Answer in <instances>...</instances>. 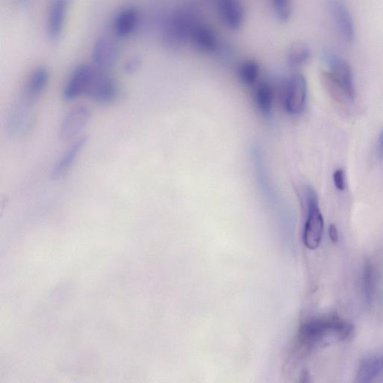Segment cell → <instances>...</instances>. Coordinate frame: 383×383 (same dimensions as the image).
<instances>
[{
  "instance_id": "obj_21",
  "label": "cell",
  "mask_w": 383,
  "mask_h": 383,
  "mask_svg": "<svg viewBox=\"0 0 383 383\" xmlns=\"http://www.w3.org/2000/svg\"><path fill=\"white\" fill-rule=\"evenodd\" d=\"M311 55L309 46L306 43L297 42L288 51V64L292 67L303 66L310 60Z\"/></svg>"
},
{
  "instance_id": "obj_15",
  "label": "cell",
  "mask_w": 383,
  "mask_h": 383,
  "mask_svg": "<svg viewBox=\"0 0 383 383\" xmlns=\"http://www.w3.org/2000/svg\"><path fill=\"white\" fill-rule=\"evenodd\" d=\"M252 100L255 108L264 116L271 113L275 99L273 86L265 81L253 86Z\"/></svg>"
},
{
  "instance_id": "obj_3",
  "label": "cell",
  "mask_w": 383,
  "mask_h": 383,
  "mask_svg": "<svg viewBox=\"0 0 383 383\" xmlns=\"http://www.w3.org/2000/svg\"><path fill=\"white\" fill-rule=\"evenodd\" d=\"M200 20L188 8L174 11L166 19L162 37L171 46H178L189 40L191 30Z\"/></svg>"
},
{
  "instance_id": "obj_12",
  "label": "cell",
  "mask_w": 383,
  "mask_h": 383,
  "mask_svg": "<svg viewBox=\"0 0 383 383\" xmlns=\"http://www.w3.org/2000/svg\"><path fill=\"white\" fill-rule=\"evenodd\" d=\"M69 0H51L46 31L49 38L56 41L61 37L65 27Z\"/></svg>"
},
{
  "instance_id": "obj_20",
  "label": "cell",
  "mask_w": 383,
  "mask_h": 383,
  "mask_svg": "<svg viewBox=\"0 0 383 383\" xmlns=\"http://www.w3.org/2000/svg\"><path fill=\"white\" fill-rule=\"evenodd\" d=\"M260 72V65L257 61L247 60L239 65L237 75L241 84L253 86L258 83Z\"/></svg>"
},
{
  "instance_id": "obj_9",
  "label": "cell",
  "mask_w": 383,
  "mask_h": 383,
  "mask_svg": "<svg viewBox=\"0 0 383 383\" xmlns=\"http://www.w3.org/2000/svg\"><path fill=\"white\" fill-rule=\"evenodd\" d=\"M218 16L228 28L239 30L245 20V9L241 0H215Z\"/></svg>"
},
{
  "instance_id": "obj_5",
  "label": "cell",
  "mask_w": 383,
  "mask_h": 383,
  "mask_svg": "<svg viewBox=\"0 0 383 383\" xmlns=\"http://www.w3.org/2000/svg\"><path fill=\"white\" fill-rule=\"evenodd\" d=\"M85 95L98 103L109 104L119 98V89L109 74L96 67Z\"/></svg>"
},
{
  "instance_id": "obj_18",
  "label": "cell",
  "mask_w": 383,
  "mask_h": 383,
  "mask_svg": "<svg viewBox=\"0 0 383 383\" xmlns=\"http://www.w3.org/2000/svg\"><path fill=\"white\" fill-rule=\"evenodd\" d=\"M49 72L44 67L34 70L30 75L23 92L34 100H37L48 85Z\"/></svg>"
},
{
  "instance_id": "obj_2",
  "label": "cell",
  "mask_w": 383,
  "mask_h": 383,
  "mask_svg": "<svg viewBox=\"0 0 383 383\" xmlns=\"http://www.w3.org/2000/svg\"><path fill=\"white\" fill-rule=\"evenodd\" d=\"M299 195L307 209V219L304 233L305 246L309 249L314 250L320 245L324 227L318 195L310 187L304 188Z\"/></svg>"
},
{
  "instance_id": "obj_6",
  "label": "cell",
  "mask_w": 383,
  "mask_h": 383,
  "mask_svg": "<svg viewBox=\"0 0 383 383\" xmlns=\"http://www.w3.org/2000/svg\"><path fill=\"white\" fill-rule=\"evenodd\" d=\"M96 67L88 65H81L76 67L69 77L63 91V98L66 101L75 100L80 96L85 95L93 74Z\"/></svg>"
},
{
  "instance_id": "obj_14",
  "label": "cell",
  "mask_w": 383,
  "mask_h": 383,
  "mask_svg": "<svg viewBox=\"0 0 383 383\" xmlns=\"http://www.w3.org/2000/svg\"><path fill=\"white\" fill-rule=\"evenodd\" d=\"M88 142V137L83 136L77 139V141L68 148L65 154L61 160L57 162L51 172V178L53 180H60L63 178L70 169L74 165L77 158L82 152Z\"/></svg>"
},
{
  "instance_id": "obj_16",
  "label": "cell",
  "mask_w": 383,
  "mask_h": 383,
  "mask_svg": "<svg viewBox=\"0 0 383 383\" xmlns=\"http://www.w3.org/2000/svg\"><path fill=\"white\" fill-rule=\"evenodd\" d=\"M138 13L134 8H126L116 15L113 30L116 36L125 38L136 30L138 23Z\"/></svg>"
},
{
  "instance_id": "obj_22",
  "label": "cell",
  "mask_w": 383,
  "mask_h": 383,
  "mask_svg": "<svg viewBox=\"0 0 383 383\" xmlns=\"http://www.w3.org/2000/svg\"><path fill=\"white\" fill-rule=\"evenodd\" d=\"M274 14L281 22H287L292 17V0H271Z\"/></svg>"
},
{
  "instance_id": "obj_11",
  "label": "cell",
  "mask_w": 383,
  "mask_h": 383,
  "mask_svg": "<svg viewBox=\"0 0 383 383\" xmlns=\"http://www.w3.org/2000/svg\"><path fill=\"white\" fill-rule=\"evenodd\" d=\"M189 41L196 50L204 53H213L218 48V39L214 30L200 21L191 30Z\"/></svg>"
},
{
  "instance_id": "obj_23",
  "label": "cell",
  "mask_w": 383,
  "mask_h": 383,
  "mask_svg": "<svg viewBox=\"0 0 383 383\" xmlns=\"http://www.w3.org/2000/svg\"><path fill=\"white\" fill-rule=\"evenodd\" d=\"M373 285V270L372 266L369 262L366 263L364 271V287L365 292L368 299L370 298L372 293Z\"/></svg>"
},
{
  "instance_id": "obj_26",
  "label": "cell",
  "mask_w": 383,
  "mask_h": 383,
  "mask_svg": "<svg viewBox=\"0 0 383 383\" xmlns=\"http://www.w3.org/2000/svg\"><path fill=\"white\" fill-rule=\"evenodd\" d=\"M330 237L333 242H337L339 239V231L337 227L332 224L330 227Z\"/></svg>"
},
{
  "instance_id": "obj_24",
  "label": "cell",
  "mask_w": 383,
  "mask_h": 383,
  "mask_svg": "<svg viewBox=\"0 0 383 383\" xmlns=\"http://www.w3.org/2000/svg\"><path fill=\"white\" fill-rule=\"evenodd\" d=\"M333 180L335 187L338 190L343 191L345 189L344 172L342 169L335 171L333 175Z\"/></svg>"
},
{
  "instance_id": "obj_27",
  "label": "cell",
  "mask_w": 383,
  "mask_h": 383,
  "mask_svg": "<svg viewBox=\"0 0 383 383\" xmlns=\"http://www.w3.org/2000/svg\"><path fill=\"white\" fill-rule=\"evenodd\" d=\"M380 147H381V149H382V152H383V132H382V137H381Z\"/></svg>"
},
{
  "instance_id": "obj_10",
  "label": "cell",
  "mask_w": 383,
  "mask_h": 383,
  "mask_svg": "<svg viewBox=\"0 0 383 383\" xmlns=\"http://www.w3.org/2000/svg\"><path fill=\"white\" fill-rule=\"evenodd\" d=\"M90 118L89 110L79 106L70 111L60 126V136L63 141H69L83 131Z\"/></svg>"
},
{
  "instance_id": "obj_25",
  "label": "cell",
  "mask_w": 383,
  "mask_h": 383,
  "mask_svg": "<svg viewBox=\"0 0 383 383\" xmlns=\"http://www.w3.org/2000/svg\"><path fill=\"white\" fill-rule=\"evenodd\" d=\"M141 65V60L138 59V58H133V59L126 63L124 67L125 72L129 74H134L137 71Z\"/></svg>"
},
{
  "instance_id": "obj_8",
  "label": "cell",
  "mask_w": 383,
  "mask_h": 383,
  "mask_svg": "<svg viewBox=\"0 0 383 383\" xmlns=\"http://www.w3.org/2000/svg\"><path fill=\"white\" fill-rule=\"evenodd\" d=\"M325 60L330 65V74L345 90L348 96L353 100L355 89L351 66L341 57L330 52L325 53Z\"/></svg>"
},
{
  "instance_id": "obj_17",
  "label": "cell",
  "mask_w": 383,
  "mask_h": 383,
  "mask_svg": "<svg viewBox=\"0 0 383 383\" xmlns=\"http://www.w3.org/2000/svg\"><path fill=\"white\" fill-rule=\"evenodd\" d=\"M383 373V355L365 359L357 371V382L367 383L372 382Z\"/></svg>"
},
{
  "instance_id": "obj_19",
  "label": "cell",
  "mask_w": 383,
  "mask_h": 383,
  "mask_svg": "<svg viewBox=\"0 0 383 383\" xmlns=\"http://www.w3.org/2000/svg\"><path fill=\"white\" fill-rule=\"evenodd\" d=\"M320 80L324 89L335 100L341 104H346L353 101L330 72H322Z\"/></svg>"
},
{
  "instance_id": "obj_1",
  "label": "cell",
  "mask_w": 383,
  "mask_h": 383,
  "mask_svg": "<svg viewBox=\"0 0 383 383\" xmlns=\"http://www.w3.org/2000/svg\"><path fill=\"white\" fill-rule=\"evenodd\" d=\"M354 331L350 323L332 315L311 320L301 330V337L309 344L349 339Z\"/></svg>"
},
{
  "instance_id": "obj_13",
  "label": "cell",
  "mask_w": 383,
  "mask_h": 383,
  "mask_svg": "<svg viewBox=\"0 0 383 383\" xmlns=\"http://www.w3.org/2000/svg\"><path fill=\"white\" fill-rule=\"evenodd\" d=\"M331 10L342 36L346 41L352 42L355 37V29L349 9L341 0H332Z\"/></svg>"
},
{
  "instance_id": "obj_7",
  "label": "cell",
  "mask_w": 383,
  "mask_h": 383,
  "mask_svg": "<svg viewBox=\"0 0 383 383\" xmlns=\"http://www.w3.org/2000/svg\"><path fill=\"white\" fill-rule=\"evenodd\" d=\"M119 51L117 44L107 37L98 38L93 46L92 61L94 66L106 72L119 59Z\"/></svg>"
},
{
  "instance_id": "obj_4",
  "label": "cell",
  "mask_w": 383,
  "mask_h": 383,
  "mask_svg": "<svg viewBox=\"0 0 383 383\" xmlns=\"http://www.w3.org/2000/svg\"><path fill=\"white\" fill-rule=\"evenodd\" d=\"M307 81L301 74L287 77L282 86V100L284 109L291 115H299L306 107Z\"/></svg>"
},
{
  "instance_id": "obj_28",
  "label": "cell",
  "mask_w": 383,
  "mask_h": 383,
  "mask_svg": "<svg viewBox=\"0 0 383 383\" xmlns=\"http://www.w3.org/2000/svg\"><path fill=\"white\" fill-rule=\"evenodd\" d=\"M18 1L23 2V1H25V0H18Z\"/></svg>"
}]
</instances>
